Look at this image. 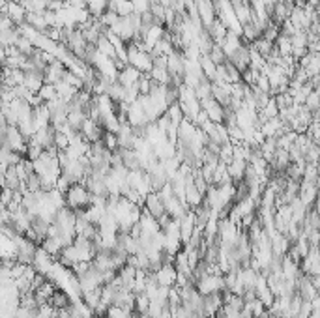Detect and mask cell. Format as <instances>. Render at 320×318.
Returning <instances> with one entry per match:
<instances>
[{
  "label": "cell",
  "instance_id": "4fadbf2b",
  "mask_svg": "<svg viewBox=\"0 0 320 318\" xmlns=\"http://www.w3.org/2000/svg\"><path fill=\"white\" fill-rule=\"evenodd\" d=\"M227 62L234 67V69H238L240 73L242 71H246L247 67H249V49H247V45H242L240 49L236 51Z\"/></svg>",
  "mask_w": 320,
  "mask_h": 318
},
{
  "label": "cell",
  "instance_id": "8992f818",
  "mask_svg": "<svg viewBox=\"0 0 320 318\" xmlns=\"http://www.w3.org/2000/svg\"><path fill=\"white\" fill-rule=\"evenodd\" d=\"M201 103V109L206 112V116H208L210 122L214 124H223V114H225V107L217 103L214 98H206L203 101H198Z\"/></svg>",
  "mask_w": 320,
  "mask_h": 318
},
{
  "label": "cell",
  "instance_id": "836d02e7",
  "mask_svg": "<svg viewBox=\"0 0 320 318\" xmlns=\"http://www.w3.org/2000/svg\"><path fill=\"white\" fill-rule=\"evenodd\" d=\"M0 69H2V64H0Z\"/></svg>",
  "mask_w": 320,
  "mask_h": 318
},
{
  "label": "cell",
  "instance_id": "484cf974",
  "mask_svg": "<svg viewBox=\"0 0 320 318\" xmlns=\"http://www.w3.org/2000/svg\"><path fill=\"white\" fill-rule=\"evenodd\" d=\"M133 314H135V312L130 311V309L111 305L109 309H107V314H105V318H133Z\"/></svg>",
  "mask_w": 320,
  "mask_h": 318
},
{
  "label": "cell",
  "instance_id": "f1b7e54d",
  "mask_svg": "<svg viewBox=\"0 0 320 318\" xmlns=\"http://www.w3.org/2000/svg\"><path fill=\"white\" fill-rule=\"evenodd\" d=\"M148 305H150V300H148L144 294H135V305H133V312L142 314V312H146Z\"/></svg>",
  "mask_w": 320,
  "mask_h": 318
},
{
  "label": "cell",
  "instance_id": "52a82bcc",
  "mask_svg": "<svg viewBox=\"0 0 320 318\" xmlns=\"http://www.w3.org/2000/svg\"><path fill=\"white\" fill-rule=\"evenodd\" d=\"M126 122L130 124L131 128H142V126L150 124L139 101H133V103L128 107V112H126Z\"/></svg>",
  "mask_w": 320,
  "mask_h": 318
},
{
  "label": "cell",
  "instance_id": "8fae6325",
  "mask_svg": "<svg viewBox=\"0 0 320 318\" xmlns=\"http://www.w3.org/2000/svg\"><path fill=\"white\" fill-rule=\"evenodd\" d=\"M141 71L135 69L133 66H124L122 69H118V75H116V81L120 83L122 86H135L141 79Z\"/></svg>",
  "mask_w": 320,
  "mask_h": 318
},
{
  "label": "cell",
  "instance_id": "1f68e13d",
  "mask_svg": "<svg viewBox=\"0 0 320 318\" xmlns=\"http://www.w3.org/2000/svg\"><path fill=\"white\" fill-rule=\"evenodd\" d=\"M303 105H305V109H309L311 112H316V110H318V92L313 90V92L305 98V103Z\"/></svg>",
  "mask_w": 320,
  "mask_h": 318
},
{
  "label": "cell",
  "instance_id": "2e32d148",
  "mask_svg": "<svg viewBox=\"0 0 320 318\" xmlns=\"http://www.w3.org/2000/svg\"><path fill=\"white\" fill-rule=\"evenodd\" d=\"M298 198L302 201L303 206H311L316 198V184L311 182H300V189H298Z\"/></svg>",
  "mask_w": 320,
  "mask_h": 318
},
{
  "label": "cell",
  "instance_id": "277c9868",
  "mask_svg": "<svg viewBox=\"0 0 320 318\" xmlns=\"http://www.w3.org/2000/svg\"><path fill=\"white\" fill-rule=\"evenodd\" d=\"M99 287H103V273L98 271V269L90 264V268H88L85 273H81V275L77 277V288H79L81 294H85L88 292V290H94V288H99Z\"/></svg>",
  "mask_w": 320,
  "mask_h": 318
},
{
  "label": "cell",
  "instance_id": "3957f363",
  "mask_svg": "<svg viewBox=\"0 0 320 318\" xmlns=\"http://www.w3.org/2000/svg\"><path fill=\"white\" fill-rule=\"evenodd\" d=\"M195 288L201 296H210V294H219L225 290V281H223L221 273H208V275L201 277L195 283Z\"/></svg>",
  "mask_w": 320,
  "mask_h": 318
},
{
  "label": "cell",
  "instance_id": "6da1fadb",
  "mask_svg": "<svg viewBox=\"0 0 320 318\" xmlns=\"http://www.w3.org/2000/svg\"><path fill=\"white\" fill-rule=\"evenodd\" d=\"M64 201H66V206H68V208L77 212V210H85L87 206H90L92 195L88 193L85 184H71L68 187V191L64 193Z\"/></svg>",
  "mask_w": 320,
  "mask_h": 318
},
{
  "label": "cell",
  "instance_id": "cb8c5ba5",
  "mask_svg": "<svg viewBox=\"0 0 320 318\" xmlns=\"http://www.w3.org/2000/svg\"><path fill=\"white\" fill-rule=\"evenodd\" d=\"M165 116L171 120L173 124H176L178 126L180 122H182V118H184V112H182V109H180V105H178V101L176 103H173V105H169L167 107V110H165Z\"/></svg>",
  "mask_w": 320,
  "mask_h": 318
},
{
  "label": "cell",
  "instance_id": "f546056e",
  "mask_svg": "<svg viewBox=\"0 0 320 318\" xmlns=\"http://www.w3.org/2000/svg\"><path fill=\"white\" fill-rule=\"evenodd\" d=\"M217 157H219V161H221V163L228 165V163L232 161V142L221 144V148H219V153H217Z\"/></svg>",
  "mask_w": 320,
  "mask_h": 318
},
{
  "label": "cell",
  "instance_id": "30bf717a",
  "mask_svg": "<svg viewBox=\"0 0 320 318\" xmlns=\"http://www.w3.org/2000/svg\"><path fill=\"white\" fill-rule=\"evenodd\" d=\"M64 71H66V66L62 64L60 60H53L49 64V66H45L44 69V83H47V85H56L58 81H62V75H64Z\"/></svg>",
  "mask_w": 320,
  "mask_h": 318
},
{
  "label": "cell",
  "instance_id": "7a4b0ae2",
  "mask_svg": "<svg viewBox=\"0 0 320 318\" xmlns=\"http://www.w3.org/2000/svg\"><path fill=\"white\" fill-rule=\"evenodd\" d=\"M128 64L139 69L141 73H150V69L154 67V60L150 53L137 49L133 43H128Z\"/></svg>",
  "mask_w": 320,
  "mask_h": 318
},
{
  "label": "cell",
  "instance_id": "7c38bea8",
  "mask_svg": "<svg viewBox=\"0 0 320 318\" xmlns=\"http://www.w3.org/2000/svg\"><path fill=\"white\" fill-rule=\"evenodd\" d=\"M242 45H244V42H242L240 36H236V34H232V32H227V36L223 37V42L219 43V47H221L223 55H225V58H230V56L236 53V51L240 49Z\"/></svg>",
  "mask_w": 320,
  "mask_h": 318
},
{
  "label": "cell",
  "instance_id": "e0dca14e",
  "mask_svg": "<svg viewBox=\"0 0 320 318\" xmlns=\"http://www.w3.org/2000/svg\"><path fill=\"white\" fill-rule=\"evenodd\" d=\"M10 2V0H8ZM25 8L21 6V4H15V2H10L8 4V10H6V17L12 19V23L15 26H21L23 23H25Z\"/></svg>",
  "mask_w": 320,
  "mask_h": 318
},
{
  "label": "cell",
  "instance_id": "ffe728a7",
  "mask_svg": "<svg viewBox=\"0 0 320 318\" xmlns=\"http://www.w3.org/2000/svg\"><path fill=\"white\" fill-rule=\"evenodd\" d=\"M107 96L114 101V103H122L124 99H126V86H122L118 81H114L111 86H109V90H107Z\"/></svg>",
  "mask_w": 320,
  "mask_h": 318
},
{
  "label": "cell",
  "instance_id": "4316f807",
  "mask_svg": "<svg viewBox=\"0 0 320 318\" xmlns=\"http://www.w3.org/2000/svg\"><path fill=\"white\" fill-rule=\"evenodd\" d=\"M37 98L42 99L44 103H47V101H51V99H55L56 98L55 85H47V83H44V85H42V88L37 90Z\"/></svg>",
  "mask_w": 320,
  "mask_h": 318
},
{
  "label": "cell",
  "instance_id": "83f0119b",
  "mask_svg": "<svg viewBox=\"0 0 320 318\" xmlns=\"http://www.w3.org/2000/svg\"><path fill=\"white\" fill-rule=\"evenodd\" d=\"M49 303L55 307V309H64V307L69 305V300H68V296H66L64 292H60V290H55V294L51 296Z\"/></svg>",
  "mask_w": 320,
  "mask_h": 318
},
{
  "label": "cell",
  "instance_id": "d6986e66",
  "mask_svg": "<svg viewBox=\"0 0 320 318\" xmlns=\"http://www.w3.org/2000/svg\"><path fill=\"white\" fill-rule=\"evenodd\" d=\"M49 0H23L21 6L25 8L26 13H44L47 10Z\"/></svg>",
  "mask_w": 320,
  "mask_h": 318
},
{
  "label": "cell",
  "instance_id": "ba28073f",
  "mask_svg": "<svg viewBox=\"0 0 320 318\" xmlns=\"http://www.w3.org/2000/svg\"><path fill=\"white\" fill-rule=\"evenodd\" d=\"M79 133L85 137V141L87 142H98V141H101V137H103V133H105V129L99 126V124H96L94 120H90V118H87L85 122H83V126H81V129H79Z\"/></svg>",
  "mask_w": 320,
  "mask_h": 318
},
{
  "label": "cell",
  "instance_id": "4dcf8cb0",
  "mask_svg": "<svg viewBox=\"0 0 320 318\" xmlns=\"http://www.w3.org/2000/svg\"><path fill=\"white\" fill-rule=\"evenodd\" d=\"M208 56H210V60L214 62L216 66H219V64H225V62H227V58H225V55H223L221 47H219V45H216V43L212 45V49H210Z\"/></svg>",
  "mask_w": 320,
  "mask_h": 318
},
{
  "label": "cell",
  "instance_id": "9c48e42d",
  "mask_svg": "<svg viewBox=\"0 0 320 318\" xmlns=\"http://www.w3.org/2000/svg\"><path fill=\"white\" fill-rule=\"evenodd\" d=\"M142 208L146 210L148 214L152 215L154 219H159L161 215L165 214V208H163V202H161L159 195H157V191H150V193L144 196Z\"/></svg>",
  "mask_w": 320,
  "mask_h": 318
},
{
  "label": "cell",
  "instance_id": "603a6c76",
  "mask_svg": "<svg viewBox=\"0 0 320 318\" xmlns=\"http://www.w3.org/2000/svg\"><path fill=\"white\" fill-rule=\"evenodd\" d=\"M109 0H87V10L92 17H99L107 10Z\"/></svg>",
  "mask_w": 320,
  "mask_h": 318
},
{
  "label": "cell",
  "instance_id": "d4e9b609",
  "mask_svg": "<svg viewBox=\"0 0 320 318\" xmlns=\"http://www.w3.org/2000/svg\"><path fill=\"white\" fill-rule=\"evenodd\" d=\"M83 301L87 303L90 309L98 305L99 301H101V287L99 288H94V290H88V292L83 294Z\"/></svg>",
  "mask_w": 320,
  "mask_h": 318
},
{
  "label": "cell",
  "instance_id": "7402d4cb",
  "mask_svg": "<svg viewBox=\"0 0 320 318\" xmlns=\"http://www.w3.org/2000/svg\"><path fill=\"white\" fill-rule=\"evenodd\" d=\"M15 49L19 51V55H23V56H28L36 51V47H34V43L28 39V37H25V36H19V39L15 42Z\"/></svg>",
  "mask_w": 320,
  "mask_h": 318
},
{
  "label": "cell",
  "instance_id": "44dd1931",
  "mask_svg": "<svg viewBox=\"0 0 320 318\" xmlns=\"http://www.w3.org/2000/svg\"><path fill=\"white\" fill-rule=\"evenodd\" d=\"M273 47L279 53V56H290V51H292V45H290V37L279 34L277 39L273 42Z\"/></svg>",
  "mask_w": 320,
  "mask_h": 318
},
{
  "label": "cell",
  "instance_id": "9a60e30c",
  "mask_svg": "<svg viewBox=\"0 0 320 318\" xmlns=\"http://www.w3.org/2000/svg\"><path fill=\"white\" fill-rule=\"evenodd\" d=\"M246 167H247V161H242V159H232V161L228 163L227 172H228V178H230L232 184H240L242 180H244Z\"/></svg>",
  "mask_w": 320,
  "mask_h": 318
},
{
  "label": "cell",
  "instance_id": "ac0fdd59",
  "mask_svg": "<svg viewBox=\"0 0 320 318\" xmlns=\"http://www.w3.org/2000/svg\"><path fill=\"white\" fill-rule=\"evenodd\" d=\"M25 25H28L36 32H42V34H44L45 28H47V23H45V19H44V13H26Z\"/></svg>",
  "mask_w": 320,
  "mask_h": 318
},
{
  "label": "cell",
  "instance_id": "d6a6232c",
  "mask_svg": "<svg viewBox=\"0 0 320 318\" xmlns=\"http://www.w3.org/2000/svg\"><path fill=\"white\" fill-rule=\"evenodd\" d=\"M157 2H159V4H161L163 8H173L176 0H157Z\"/></svg>",
  "mask_w": 320,
  "mask_h": 318
},
{
  "label": "cell",
  "instance_id": "5bb4252c",
  "mask_svg": "<svg viewBox=\"0 0 320 318\" xmlns=\"http://www.w3.org/2000/svg\"><path fill=\"white\" fill-rule=\"evenodd\" d=\"M44 85V71H37V69H30V71H25V81H23V86L30 94H37V90Z\"/></svg>",
  "mask_w": 320,
  "mask_h": 318
},
{
  "label": "cell",
  "instance_id": "5b68a950",
  "mask_svg": "<svg viewBox=\"0 0 320 318\" xmlns=\"http://www.w3.org/2000/svg\"><path fill=\"white\" fill-rule=\"evenodd\" d=\"M152 279L155 281L157 287H165V288H173L176 285V269H174L173 262L161 264L159 268L155 269L154 273H150Z\"/></svg>",
  "mask_w": 320,
  "mask_h": 318
}]
</instances>
